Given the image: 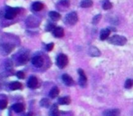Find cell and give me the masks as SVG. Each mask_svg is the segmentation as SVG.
Segmentation results:
<instances>
[{
	"mask_svg": "<svg viewBox=\"0 0 133 116\" xmlns=\"http://www.w3.org/2000/svg\"><path fill=\"white\" fill-rule=\"evenodd\" d=\"M109 42L112 44H115V46H124L127 43V39H126V37L122 36V35H116L110 37Z\"/></svg>",
	"mask_w": 133,
	"mask_h": 116,
	"instance_id": "1",
	"label": "cell"
},
{
	"mask_svg": "<svg viewBox=\"0 0 133 116\" xmlns=\"http://www.w3.org/2000/svg\"><path fill=\"white\" fill-rule=\"evenodd\" d=\"M78 22V16L76 12H72L68 14L65 17V24L69 25H74Z\"/></svg>",
	"mask_w": 133,
	"mask_h": 116,
	"instance_id": "2",
	"label": "cell"
},
{
	"mask_svg": "<svg viewBox=\"0 0 133 116\" xmlns=\"http://www.w3.org/2000/svg\"><path fill=\"white\" fill-rule=\"evenodd\" d=\"M67 63H68V57H67V55H65L64 54H61V55H58L57 59H56V65H57V66L59 68H64L67 65Z\"/></svg>",
	"mask_w": 133,
	"mask_h": 116,
	"instance_id": "3",
	"label": "cell"
},
{
	"mask_svg": "<svg viewBox=\"0 0 133 116\" xmlns=\"http://www.w3.org/2000/svg\"><path fill=\"white\" fill-rule=\"evenodd\" d=\"M18 11H19L18 8H13V7H10V8L7 9L6 12H5V17L6 18V19H13V18L16 17Z\"/></svg>",
	"mask_w": 133,
	"mask_h": 116,
	"instance_id": "4",
	"label": "cell"
},
{
	"mask_svg": "<svg viewBox=\"0 0 133 116\" xmlns=\"http://www.w3.org/2000/svg\"><path fill=\"white\" fill-rule=\"evenodd\" d=\"M78 73H79V75H80L79 85L82 87H85L86 83H87V77H86L85 74H84V71L82 70V69H79V70H78Z\"/></svg>",
	"mask_w": 133,
	"mask_h": 116,
	"instance_id": "5",
	"label": "cell"
},
{
	"mask_svg": "<svg viewBox=\"0 0 133 116\" xmlns=\"http://www.w3.org/2000/svg\"><path fill=\"white\" fill-rule=\"evenodd\" d=\"M13 49H14V46L10 44H4L0 46V50L3 55H8Z\"/></svg>",
	"mask_w": 133,
	"mask_h": 116,
	"instance_id": "6",
	"label": "cell"
},
{
	"mask_svg": "<svg viewBox=\"0 0 133 116\" xmlns=\"http://www.w3.org/2000/svg\"><path fill=\"white\" fill-rule=\"evenodd\" d=\"M27 85H28V87L31 88V89L36 88L37 85H38V80H37V78L35 77V76H30L27 81Z\"/></svg>",
	"mask_w": 133,
	"mask_h": 116,
	"instance_id": "7",
	"label": "cell"
},
{
	"mask_svg": "<svg viewBox=\"0 0 133 116\" xmlns=\"http://www.w3.org/2000/svg\"><path fill=\"white\" fill-rule=\"evenodd\" d=\"M32 63L35 67H41L44 65V59H43L42 56L36 55V56H35L32 59Z\"/></svg>",
	"mask_w": 133,
	"mask_h": 116,
	"instance_id": "8",
	"label": "cell"
},
{
	"mask_svg": "<svg viewBox=\"0 0 133 116\" xmlns=\"http://www.w3.org/2000/svg\"><path fill=\"white\" fill-rule=\"evenodd\" d=\"M62 79H63V83H64L66 85H68V86L74 85V80H72V78L71 77L70 75H68V74H63V76H62Z\"/></svg>",
	"mask_w": 133,
	"mask_h": 116,
	"instance_id": "9",
	"label": "cell"
},
{
	"mask_svg": "<svg viewBox=\"0 0 133 116\" xmlns=\"http://www.w3.org/2000/svg\"><path fill=\"white\" fill-rule=\"evenodd\" d=\"M121 113L118 109H112L109 110V111L104 112L103 116H119Z\"/></svg>",
	"mask_w": 133,
	"mask_h": 116,
	"instance_id": "10",
	"label": "cell"
},
{
	"mask_svg": "<svg viewBox=\"0 0 133 116\" xmlns=\"http://www.w3.org/2000/svg\"><path fill=\"white\" fill-rule=\"evenodd\" d=\"M53 32H54V36L58 37V38H60V37H63V35H64V32H63V29L62 28V27H55Z\"/></svg>",
	"mask_w": 133,
	"mask_h": 116,
	"instance_id": "11",
	"label": "cell"
},
{
	"mask_svg": "<svg viewBox=\"0 0 133 116\" xmlns=\"http://www.w3.org/2000/svg\"><path fill=\"white\" fill-rule=\"evenodd\" d=\"M59 109H58V106L56 104H53L50 109L49 114L50 116H59Z\"/></svg>",
	"mask_w": 133,
	"mask_h": 116,
	"instance_id": "12",
	"label": "cell"
},
{
	"mask_svg": "<svg viewBox=\"0 0 133 116\" xmlns=\"http://www.w3.org/2000/svg\"><path fill=\"white\" fill-rule=\"evenodd\" d=\"M110 30L109 28H105V29L102 30V32H101V35H100L101 40H106V39L110 36Z\"/></svg>",
	"mask_w": 133,
	"mask_h": 116,
	"instance_id": "13",
	"label": "cell"
},
{
	"mask_svg": "<svg viewBox=\"0 0 133 116\" xmlns=\"http://www.w3.org/2000/svg\"><path fill=\"white\" fill-rule=\"evenodd\" d=\"M89 54L91 56H100L101 55V52L99 51L98 48L94 47V46H91L89 49Z\"/></svg>",
	"mask_w": 133,
	"mask_h": 116,
	"instance_id": "14",
	"label": "cell"
},
{
	"mask_svg": "<svg viewBox=\"0 0 133 116\" xmlns=\"http://www.w3.org/2000/svg\"><path fill=\"white\" fill-rule=\"evenodd\" d=\"M12 109L16 113H22L25 110V107H24V105L22 104H16L12 106Z\"/></svg>",
	"mask_w": 133,
	"mask_h": 116,
	"instance_id": "15",
	"label": "cell"
},
{
	"mask_svg": "<svg viewBox=\"0 0 133 116\" xmlns=\"http://www.w3.org/2000/svg\"><path fill=\"white\" fill-rule=\"evenodd\" d=\"M9 86H10L11 90H21L23 88L22 83H19V82H13V83H10Z\"/></svg>",
	"mask_w": 133,
	"mask_h": 116,
	"instance_id": "16",
	"label": "cell"
},
{
	"mask_svg": "<svg viewBox=\"0 0 133 116\" xmlns=\"http://www.w3.org/2000/svg\"><path fill=\"white\" fill-rule=\"evenodd\" d=\"M32 8L35 11H41L44 8V4H42L41 2H35L32 5Z\"/></svg>",
	"mask_w": 133,
	"mask_h": 116,
	"instance_id": "17",
	"label": "cell"
},
{
	"mask_svg": "<svg viewBox=\"0 0 133 116\" xmlns=\"http://www.w3.org/2000/svg\"><path fill=\"white\" fill-rule=\"evenodd\" d=\"M49 16L54 21H57V20H59L60 18H61V15L58 12H55V11H51V12L49 13Z\"/></svg>",
	"mask_w": 133,
	"mask_h": 116,
	"instance_id": "18",
	"label": "cell"
},
{
	"mask_svg": "<svg viewBox=\"0 0 133 116\" xmlns=\"http://www.w3.org/2000/svg\"><path fill=\"white\" fill-rule=\"evenodd\" d=\"M28 60H29L28 55H25V54H23V55H21L19 56V58H18V63H19L20 65H25L28 62Z\"/></svg>",
	"mask_w": 133,
	"mask_h": 116,
	"instance_id": "19",
	"label": "cell"
},
{
	"mask_svg": "<svg viewBox=\"0 0 133 116\" xmlns=\"http://www.w3.org/2000/svg\"><path fill=\"white\" fill-rule=\"evenodd\" d=\"M49 94H50V97H51V98H55V97L58 96V94H59V89H58L56 86L53 87L51 89V91H50Z\"/></svg>",
	"mask_w": 133,
	"mask_h": 116,
	"instance_id": "20",
	"label": "cell"
},
{
	"mask_svg": "<svg viewBox=\"0 0 133 116\" xmlns=\"http://www.w3.org/2000/svg\"><path fill=\"white\" fill-rule=\"evenodd\" d=\"M60 104H63V105H65V104H69L71 102V99L70 97L68 96H65V97H62L58 100Z\"/></svg>",
	"mask_w": 133,
	"mask_h": 116,
	"instance_id": "21",
	"label": "cell"
},
{
	"mask_svg": "<svg viewBox=\"0 0 133 116\" xmlns=\"http://www.w3.org/2000/svg\"><path fill=\"white\" fill-rule=\"evenodd\" d=\"M91 5H92L91 0H82V3H81V7H83V8H88V7H91Z\"/></svg>",
	"mask_w": 133,
	"mask_h": 116,
	"instance_id": "22",
	"label": "cell"
},
{
	"mask_svg": "<svg viewBox=\"0 0 133 116\" xmlns=\"http://www.w3.org/2000/svg\"><path fill=\"white\" fill-rule=\"evenodd\" d=\"M111 7H112V4L109 0H104L103 3H102V8L105 9V10H109Z\"/></svg>",
	"mask_w": 133,
	"mask_h": 116,
	"instance_id": "23",
	"label": "cell"
},
{
	"mask_svg": "<svg viewBox=\"0 0 133 116\" xmlns=\"http://www.w3.org/2000/svg\"><path fill=\"white\" fill-rule=\"evenodd\" d=\"M41 105L43 106V107H49V105H50V101L48 100V99H46V98H44V99H43V100H41Z\"/></svg>",
	"mask_w": 133,
	"mask_h": 116,
	"instance_id": "24",
	"label": "cell"
},
{
	"mask_svg": "<svg viewBox=\"0 0 133 116\" xmlns=\"http://www.w3.org/2000/svg\"><path fill=\"white\" fill-rule=\"evenodd\" d=\"M132 86H133V80L127 79L126 82H125V87H126L127 89H130V88H131Z\"/></svg>",
	"mask_w": 133,
	"mask_h": 116,
	"instance_id": "25",
	"label": "cell"
},
{
	"mask_svg": "<svg viewBox=\"0 0 133 116\" xmlns=\"http://www.w3.org/2000/svg\"><path fill=\"white\" fill-rule=\"evenodd\" d=\"M101 18H102V15L101 14H99V15H96V16L93 17V19H92V24H97V23H99L100 22V20H101Z\"/></svg>",
	"mask_w": 133,
	"mask_h": 116,
	"instance_id": "26",
	"label": "cell"
},
{
	"mask_svg": "<svg viewBox=\"0 0 133 116\" xmlns=\"http://www.w3.org/2000/svg\"><path fill=\"white\" fill-rule=\"evenodd\" d=\"M63 5V7H68L69 5H70V2H69V0H61V1L59 2V5Z\"/></svg>",
	"mask_w": 133,
	"mask_h": 116,
	"instance_id": "27",
	"label": "cell"
},
{
	"mask_svg": "<svg viewBox=\"0 0 133 116\" xmlns=\"http://www.w3.org/2000/svg\"><path fill=\"white\" fill-rule=\"evenodd\" d=\"M7 106V102L5 100H0V109L3 110Z\"/></svg>",
	"mask_w": 133,
	"mask_h": 116,
	"instance_id": "28",
	"label": "cell"
},
{
	"mask_svg": "<svg viewBox=\"0 0 133 116\" xmlns=\"http://www.w3.org/2000/svg\"><path fill=\"white\" fill-rule=\"evenodd\" d=\"M16 76H17L18 78H20V79H24V78H25V74H24V72H22V71H19V72L16 73Z\"/></svg>",
	"mask_w": 133,
	"mask_h": 116,
	"instance_id": "29",
	"label": "cell"
},
{
	"mask_svg": "<svg viewBox=\"0 0 133 116\" xmlns=\"http://www.w3.org/2000/svg\"><path fill=\"white\" fill-rule=\"evenodd\" d=\"M54 28H55V27L53 24H48L46 27V31H52V30H54Z\"/></svg>",
	"mask_w": 133,
	"mask_h": 116,
	"instance_id": "30",
	"label": "cell"
},
{
	"mask_svg": "<svg viewBox=\"0 0 133 116\" xmlns=\"http://www.w3.org/2000/svg\"><path fill=\"white\" fill-rule=\"evenodd\" d=\"M53 48H54V43H50L49 44L46 46V50H47V51H52Z\"/></svg>",
	"mask_w": 133,
	"mask_h": 116,
	"instance_id": "31",
	"label": "cell"
}]
</instances>
